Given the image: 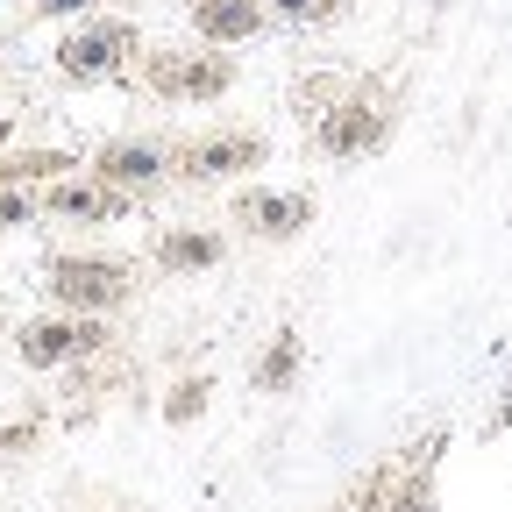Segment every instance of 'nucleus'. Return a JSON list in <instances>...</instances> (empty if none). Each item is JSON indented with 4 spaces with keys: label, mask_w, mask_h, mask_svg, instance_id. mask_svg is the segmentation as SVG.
Here are the masks:
<instances>
[{
    "label": "nucleus",
    "mask_w": 512,
    "mask_h": 512,
    "mask_svg": "<svg viewBox=\"0 0 512 512\" xmlns=\"http://www.w3.org/2000/svg\"><path fill=\"white\" fill-rule=\"evenodd\" d=\"M399 128V93L377 86V79H349L328 107L313 114V150L335 157V164H356V157H377Z\"/></svg>",
    "instance_id": "1"
},
{
    "label": "nucleus",
    "mask_w": 512,
    "mask_h": 512,
    "mask_svg": "<svg viewBox=\"0 0 512 512\" xmlns=\"http://www.w3.org/2000/svg\"><path fill=\"white\" fill-rule=\"evenodd\" d=\"M235 79H242V64L228 50H214V43H200V50H143L136 57V86L150 100H164V107H214V100L235 93Z\"/></svg>",
    "instance_id": "2"
},
{
    "label": "nucleus",
    "mask_w": 512,
    "mask_h": 512,
    "mask_svg": "<svg viewBox=\"0 0 512 512\" xmlns=\"http://www.w3.org/2000/svg\"><path fill=\"white\" fill-rule=\"evenodd\" d=\"M57 79L64 86H107L121 72H136V57H143V29L128 22V15H79V29H64L57 36Z\"/></svg>",
    "instance_id": "3"
},
{
    "label": "nucleus",
    "mask_w": 512,
    "mask_h": 512,
    "mask_svg": "<svg viewBox=\"0 0 512 512\" xmlns=\"http://www.w3.org/2000/svg\"><path fill=\"white\" fill-rule=\"evenodd\" d=\"M43 299L57 313H121L136 299V264L128 256H100V249H64L43 264Z\"/></svg>",
    "instance_id": "4"
},
{
    "label": "nucleus",
    "mask_w": 512,
    "mask_h": 512,
    "mask_svg": "<svg viewBox=\"0 0 512 512\" xmlns=\"http://www.w3.org/2000/svg\"><path fill=\"white\" fill-rule=\"evenodd\" d=\"M15 356L29 370H72L93 356H114V313H36L15 328Z\"/></svg>",
    "instance_id": "5"
},
{
    "label": "nucleus",
    "mask_w": 512,
    "mask_h": 512,
    "mask_svg": "<svg viewBox=\"0 0 512 512\" xmlns=\"http://www.w3.org/2000/svg\"><path fill=\"white\" fill-rule=\"evenodd\" d=\"M271 136L256 128H200V136L171 143V185H228L242 171H264Z\"/></svg>",
    "instance_id": "6"
},
{
    "label": "nucleus",
    "mask_w": 512,
    "mask_h": 512,
    "mask_svg": "<svg viewBox=\"0 0 512 512\" xmlns=\"http://www.w3.org/2000/svg\"><path fill=\"white\" fill-rule=\"evenodd\" d=\"M86 171L100 185L128 192V200H150V192L171 185V143H157V136H114V143H100L86 157Z\"/></svg>",
    "instance_id": "7"
},
{
    "label": "nucleus",
    "mask_w": 512,
    "mask_h": 512,
    "mask_svg": "<svg viewBox=\"0 0 512 512\" xmlns=\"http://www.w3.org/2000/svg\"><path fill=\"white\" fill-rule=\"evenodd\" d=\"M228 221L249 235V242H299L313 228V192H271V185H249L235 192Z\"/></svg>",
    "instance_id": "8"
},
{
    "label": "nucleus",
    "mask_w": 512,
    "mask_h": 512,
    "mask_svg": "<svg viewBox=\"0 0 512 512\" xmlns=\"http://www.w3.org/2000/svg\"><path fill=\"white\" fill-rule=\"evenodd\" d=\"M128 207V192H114V185H100L93 171H72V178H57V185H43V214L50 221H79V228H107V221H121Z\"/></svg>",
    "instance_id": "9"
},
{
    "label": "nucleus",
    "mask_w": 512,
    "mask_h": 512,
    "mask_svg": "<svg viewBox=\"0 0 512 512\" xmlns=\"http://www.w3.org/2000/svg\"><path fill=\"white\" fill-rule=\"evenodd\" d=\"M185 22H192V36H200V43L235 50V43H256V36L271 29V8H264V0H192Z\"/></svg>",
    "instance_id": "10"
},
{
    "label": "nucleus",
    "mask_w": 512,
    "mask_h": 512,
    "mask_svg": "<svg viewBox=\"0 0 512 512\" xmlns=\"http://www.w3.org/2000/svg\"><path fill=\"white\" fill-rule=\"evenodd\" d=\"M150 264L164 278H200V271H221L228 264V235L221 228H164L150 242Z\"/></svg>",
    "instance_id": "11"
},
{
    "label": "nucleus",
    "mask_w": 512,
    "mask_h": 512,
    "mask_svg": "<svg viewBox=\"0 0 512 512\" xmlns=\"http://www.w3.org/2000/svg\"><path fill=\"white\" fill-rule=\"evenodd\" d=\"M299 370H306V342H299L292 328H278V335L264 342V356L249 363V384H256V392H292Z\"/></svg>",
    "instance_id": "12"
},
{
    "label": "nucleus",
    "mask_w": 512,
    "mask_h": 512,
    "mask_svg": "<svg viewBox=\"0 0 512 512\" xmlns=\"http://www.w3.org/2000/svg\"><path fill=\"white\" fill-rule=\"evenodd\" d=\"M72 171H79V157L57 150V143H50V150H0V185H36V192H43V185H57V178H72Z\"/></svg>",
    "instance_id": "13"
},
{
    "label": "nucleus",
    "mask_w": 512,
    "mask_h": 512,
    "mask_svg": "<svg viewBox=\"0 0 512 512\" xmlns=\"http://www.w3.org/2000/svg\"><path fill=\"white\" fill-rule=\"evenodd\" d=\"M207 406H214V377H207V370H192V377H178L171 392H164V427H192Z\"/></svg>",
    "instance_id": "14"
},
{
    "label": "nucleus",
    "mask_w": 512,
    "mask_h": 512,
    "mask_svg": "<svg viewBox=\"0 0 512 512\" xmlns=\"http://www.w3.org/2000/svg\"><path fill=\"white\" fill-rule=\"evenodd\" d=\"M271 22H292V29H320V22H335L349 0H264Z\"/></svg>",
    "instance_id": "15"
},
{
    "label": "nucleus",
    "mask_w": 512,
    "mask_h": 512,
    "mask_svg": "<svg viewBox=\"0 0 512 512\" xmlns=\"http://www.w3.org/2000/svg\"><path fill=\"white\" fill-rule=\"evenodd\" d=\"M29 221H43V192L36 185H0V235L29 228Z\"/></svg>",
    "instance_id": "16"
},
{
    "label": "nucleus",
    "mask_w": 512,
    "mask_h": 512,
    "mask_svg": "<svg viewBox=\"0 0 512 512\" xmlns=\"http://www.w3.org/2000/svg\"><path fill=\"white\" fill-rule=\"evenodd\" d=\"M43 441V413L36 420H15V427H0V456H22V448Z\"/></svg>",
    "instance_id": "17"
},
{
    "label": "nucleus",
    "mask_w": 512,
    "mask_h": 512,
    "mask_svg": "<svg viewBox=\"0 0 512 512\" xmlns=\"http://www.w3.org/2000/svg\"><path fill=\"white\" fill-rule=\"evenodd\" d=\"M100 0H36V15L43 22H79V15H93Z\"/></svg>",
    "instance_id": "18"
}]
</instances>
